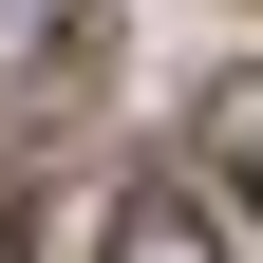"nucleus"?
Returning <instances> with one entry per match:
<instances>
[{
  "label": "nucleus",
  "mask_w": 263,
  "mask_h": 263,
  "mask_svg": "<svg viewBox=\"0 0 263 263\" xmlns=\"http://www.w3.org/2000/svg\"><path fill=\"white\" fill-rule=\"evenodd\" d=\"M113 263H207V207H188V188L151 170V188H132V207H113Z\"/></svg>",
  "instance_id": "nucleus-1"
},
{
  "label": "nucleus",
  "mask_w": 263,
  "mask_h": 263,
  "mask_svg": "<svg viewBox=\"0 0 263 263\" xmlns=\"http://www.w3.org/2000/svg\"><path fill=\"white\" fill-rule=\"evenodd\" d=\"M226 170L263 188V76H226Z\"/></svg>",
  "instance_id": "nucleus-2"
},
{
  "label": "nucleus",
  "mask_w": 263,
  "mask_h": 263,
  "mask_svg": "<svg viewBox=\"0 0 263 263\" xmlns=\"http://www.w3.org/2000/svg\"><path fill=\"white\" fill-rule=\"evenodd\" d=\"M0 263H19V226H0Z\"/></svg>",
  "instance_id": "nucleus-3"
}]
</instances>
